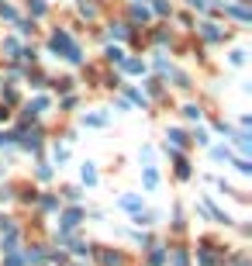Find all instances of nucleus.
Segmentation results:
<instances>
[{"label": "nucleus", "mask_w": 252, "mask_h": 266, "mask_svg": "<svg viewBox=\"0 0 252 266\" xmlns=\"http://www.w3.org/2000/svg\"><path fill=\"white\" fill-rule=\"evenodd\" d=\"M176 176H180V180H187V176H190V166H187V159H183V156H176Z\"/></svg>", "instance_id": "4"}, {"label": "nucleus", "mask_w": 252, "mask_h": 266, "mask_svg": "<svg viewBox=\"0 0 252 266\" xmlns=\"http://www.w3.org/2000/svg\"><path fill=\"white\" fill-rule=\"evenodd\" d=\"M31 14H35V18L45 14V4H41V0H31Z\"/></svg>", "instance_id": "13"}, {"label": "nucleus", "mask_w": 252, "mask_h": 266, "mask_svg": "<svg viewBox=\"0 0 252 266\" xmlns=\"http://www.w3.org/2000/svg\"><path fill=\"white\" fill-rule=\"evenodd\" d=\"M100 263L104 266H121V256H117V252H100Z\"/></svg>", "instance_id": "5"}, {"label": "nucleus", "mask_w": 252, "mask_h": 266, "mask_svg": "<svg viewBox=\"0 0 252 266\" xmlns=\"http://www.w3.org/2000/svg\"><path fill=\"white\" fill-rule=\"evenodd\" d=\"M132 18H135V21H145V18H149V11H145V7H132Z\"/></svg>", "instance_id": "14"}, {"label": "nucleus", "mask_w": 252, "mask_h": 266, "mask_svg": "<svg viewBox=\"0 0 252 266\" xmlns=\"http://www.w3.org/2000/svg\"><path fill=\"white\" fill-rule=\"evenodd\" d=\"M4 266H24V259H21V256H14V252H7V259H4Z\"/></svg>", "instance_id": "12"}, {"label": "nucleus", "mask_w": 252, "mask_h": 266, "mask_svg": "<svg viewBox=\"0 0 252 266\" xmlns=\"http://www.w3.org/2000/svg\"><path fill=\"white\" fill-rule=\"evenodd\" d=\"M155 180H159V176H155V170H145V187H155Z\"/></svg>", "instance_id": "17"}, {"label": "nucleus", "mask_w": 252, "mask_h": 266, "mask_svg": "<svg viewBox=\"0 0 252 266\" xmlns=\"http://www.w3.org/2000/svg\"><path fill=\"white\" fill-rule=\"evenodd\" d=\"M52 49H56V52H62L69 62H79V59H83V56H79V45L66 35V31H56V35H52Z\"/></svg>", "instance_id": "1"}, {"label": "nucleus", "mask_w": 252, "mask_h": 266, "mask_svg": "<svg viewBox=\"0 0 252 266\" xmlns=\"http://www.w3.org/2000/svg\"><path fill=\"white\" fill-rule=\"evenodd\" d=\"M79 11H83V14H87V18H94V14H97V7H94V4H87V0H83V4H79Z\"/></svg>", "instance_id": "15"}, {"label": "nucleus", "mask_w": 252, "mask_h": 266, "mask_svg": "<svg viewBox=\"0 0 252 266\" xmlns=\"http://www.w3.org/2000/svg\"><path fill=\"white\" fill-rule=\"evenodd\" d=\"M183 114H187V118H200V107H197V104H190V107H187Z\"/></svg>", "instance_id": "18"}, {"label": "nucleus", "mask_w": 252, "mask_h": 266, "mask_svg": "<svg viewBox=\"0 0 252 266\" xmlns=\"http://www.w3.org/2000/svg\"><path fill=\"white\" fill-rule=\"evenodd\" d=\"M79 218H83V211H69V214L62 218V228H76V225H79Z\"/></svg>", "instance_id": "2"}, {"label": "nucleus", "mask_w": 252, "mask_h": 266, "mask_svg": "<svg viewBox=\"0 0 252 266\" xmlns=\"http://www.w3.org/2000/svg\"><path fill=\"white\" fill-rule=\"evenodd\" d=\"M173 266H190V259H187L183 249H176V252H173Z\"/></svg>", "instance_id": "7"}, {"label": "nucleus", "mask_w": 252, "mask_h": 266, "mask_svg": "<svg viewBox=\"0 0 252 266\" xmlns=\"http://www.w3.org/2000/svg\"><path fill=\"white\" fill-rule=\"evenodd\" d=\"M121 204H124V208H128V211H135L138 204H142V201H138V197H124V201H121Z\"/></svg>", "instance_id": "16"}, {"label": "nucleus", "mask_w": 252, "mask_h": 266, "mask_svg": "<svg viewBox=\"0 0 252 266\" xmlns=\"http://www.w3.org/2000/svg\"><path fill=\"white\" fill-rule=\"evenodd\" d=\"M107 59H111V62H124V52H121V49H107Z\"/></svg>", "instance_id": "11"}, {"label": "nucleus", "mask_w": 252, "mask_h": 266, "mask_svg": "<svg viewBox=\"0 0 252 266\" xmlns=\"http://www.w3.org/2000/svg\"><path fill=\"white\" fill-rule=\"evenodd\" d=\"M83 180H87V183H97V170H94V166H90V163H87V166H83Z\"/></svg>", "instance_id": "8"}, {"label": "nucleus", "mask_w": 252, "mask_h": 266, "mask_svg": "<svg viewBox=\"0 0 252 266\" xmlns=\"http://www.w3.org/2000/svg\"><path fill=\"white\" fill-rule=\"evenodd\" d=\"M200 35L207 38V42H218V38H221V31H218V24H204V28H200Z\"/></svg>", "instance_id": "3"}, {"label": "nucleus", "mask_w": 252, "mask_h": 266, "mask_svg": "<svg viewBox=\"0 0 252 266\" xmlns=\"http://www.w3.org/2000/svg\"><path fill=\"white\" fill-rule=\"evenodd\" d=\"M170 138H173L176 145H187V135L180 132V128H173V132H170Z\"/></svg>", "instance_id": "10"}, {"label": "nucleus", "mask_w": 252, "mask_h": 266, "mask_svg": "<svg viewBox=\"0 0 252 266\" xmlns=\"http://www.w3.org/2000/svg\"><path fill=\"white\" fill-rule=\"evenodd\" d=\"M104 121H107L104 114H87V118H83V125H94V128H100Z\"/></svg>", "instance_id": "6"}, {"label": "nucleus", "mask_w": 252, "mask_h": 266, "mask_svg": "<svg viewBox=\"0 0 252 266\" xmlns=\"http://www.w3.org/2000/svg\"><path fill=\"white\" fill-rule=\"evenodd\" d=\"M124 69H128V73H142V69H145V66H142V62H138V59H128V62H124Z\"/></svg>", "instance_id": "9"}]
</instances>
